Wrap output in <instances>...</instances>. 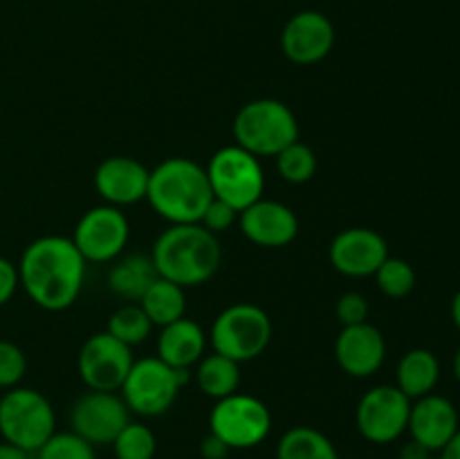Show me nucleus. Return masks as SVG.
Returning a JSON list of instances; mask_svg holds the SVG:
<instances>
[{
    "mask_svg": "<svg viewBox=\"0 0 460 459\" xmlns=\"http://www.w3.org/2000/svg\"><path fill=\"white\" fill-rule=\"evenodd\" d=\"M18 279L39 309L58 313L79 300L85 282V259L72 238L48 234L22 250Z\"/></svg>",
    "mask_w": 460,
    "mask_h": 459,
    "instance_id": "nucleus-1",
    "label": "nucleus"
},
{
    "mask_svg": "<svg viewBox=\"0 0 460 459\" xmlns=\"http://www.w3.org/2000/svg\"><path fill=\"white\" fill-rule=\"evenodd\" d=\"M151 259L160 277L182 288L200 286L209 282L220 268L218 237L200 223L169 225L155 238Z\"/></svg>",
    "mask_w": 460,
    "mask_h": 459,
    "instance_id": "nucleus-2",
    "label": "nucleus"
},
{
    "mask_svg": "<svg viewBox=\"0 0 460 459\" xmlns=\"http://www.w3.org/2000/svg\"><path fill=\"white\" fill-rule=\"evenodd\" d=\"M148 205L171 225L200 223L207 205L214 201L207 169L189 158L162 160L148 174Z\"/></svg>",
    "mask_w": 460,
    "mask_h": 459,
    "instance_id": "nucleus-3",
    "label": "nucleus"
},
{
    "mask_svg": "<svg viewBox=\"0 0 460 459\" xmlns=\"http://www.w3.org/2000/svg\"><path fill=\"white\" fill-rule=\"evenodd\" d=\"M299 120L281 99L263 97L247 102L234 117V138L252 156L277 158L299 140Z\"/></svg>",
    "mask_w": 460,
    "mask_h": 459,
    "instance_id": "nucleus-4",
    "label": "nucleus"
},
{
    "mask_svg": "<svg viewBox=\"0 0 460 459\" xmlns=\"http://www.w3.org/2000/svg\"><path fill=\"white\" fill-rule=\"evenodd\" d=\"M57 432V414L45 394L12 387L0 399V435L7 444L34 454Z\"/></svg>",
    "mask_w": 460,
    "mask_h": 459,
    "instance_id": "nucleus-5",
    "label": "nucleus"
},
{
    "mask_svg": "<svg viewBox=\"0 0 460 459\" xmlns=\"http://www.w3.org/2000/svg\"><path fill=\"white\" fill-rule=\"evenodd\" d=\"M189 369H173L157 356L135 360L121 385L126 408L139 417H162L173 408L180 390L189 382Z\"/></svg>",
    "mask_w": 460,
    "mask_h": 459,
    "instance_id": "nucleus-6",
    "label": "nucleus"
},
{
    "mask_svg": "<svg viewBox=\"0 0 460 459\" xmlns=\"http://www.w3.org/2000/svg\"><path fill=\"white\" fill-rule=\"evenodd\" d=\"M272 340V320L261 306L238 302L218 313L211 327V346L216 354L238 364L259 358Z\"/></svg>",
    "mask_w": 460,
    "mask_h": 459,
    "instance_id": "nucleus-7",
    "label": "nucleus"
},
{
    "mask_svg": "<svg viewBox=\"0 0 460 459\" xmlns=\"http://www.w3.org/2000/svg\"><path fill=\"white\" fill-rule=\"evenodd\" d=\"M205 169L214 198L232 205L238 214L263 198L265 174L261 160L238 144L218 148Z\"/></svg>",
    "mask_w": 460,
    "mask_h": 459,
    "instance_id": "nucleus-8",
    "label": "nucleus"
},
{
    "mask_svg": "<svg viewBox=\"0 0 460 459\" xmlns=\"http://www.w3.org/2000/svg\"><path fill=\"white\" fill-rule=\"evenodd\" d=\"M272 430L270 408L252 394H234L216 400L209 414V432L229 446V450H247L263 444Z\"/></svg>",
    "mask_w": 460,
    "mask_h": 459,
    "instance_id": "nucleus-9",
    "label": "nucleus"
},
{
    "mask_svg": "<svg viewBox=\"0 0 460 459\" xmlns=\"http://www.w3.org/2000/svg\"><path fill=\"white\" fill-rule=\"evenodd\" d=\"M128 237L130 225L121 207L103 202L81 216L70 238L85 264H108L121 256Z\"/></svg>",
    "mask_w": 460,
    "mask_h": 459,
    "instance_id": "nucleus-10",
    "label": "nucleus"
},
{
    "mask_svg": "<svg viewBox=\"0 0 460 459\" xmlns=\"http://www.w3.org/2000/svg\"><path fill=\"white\" fill-rule=\"evenodd\" d=\"M411 399L395 385H376L359 399L355 423L359 435L377 446L394 444L407 432Z\"/></svg>",
    "mask_w": 460,
    "mask_h": 459,
    "instance_id": "nucleus-11",
    "label": "nucleus"
},
{
    "mask_svg": "<svg viewBox=\"0 0 460 459\" xmlns=\"http://www.w3.org/2000/svg\"><path fill=\"white\" fill-rule=\"evenodd\" d=\"M133 363V349L108 331H102L90 336L81 345L76 356V372L88 390L119 392Z\"/></svg>",
    "mask_w": 460,
    "mask_h": 459,
    "instance_id": "nucleus-12",
    "label": "nucleus"
},
{
    "mask_svg": "<svg viewBox=\"0 0 460 459\" xmlns=\"http://www.w3.org/2000/svg\"><path fill=\"white\" fill-rule=\"evenodd\" d=\"M130 421V410L117 392H85L70 410L72 432L93 446H111Z\"/></svg>",
    "mask_w": 460,
    "mask_h": 459,
    "instance_id": "nucleus-13",
    "label": "nucleus"
},
{
    "mask_svg": "<svg viewBox=\"0 0 460 459\" xmlns=\"http://www.w3.org/2000/svg\"><path fill=\"white\" fill-rule=\"evenodd\" d=\"M335 48V25L314 9L296 12L281 32V50L288 61L296 66H314Z\"/></svg>",
    "mask_w": 460,
    "mask_h": 459,
    "instance_id": "nucleus-14",
    "label": "nucleus"
},
{
    "mask_svg": "<svg viewBox=\"0 0 460 459\" xmlns=\"http://www.w3.org/2000/svg\"><path fill=\"white\" fill-rule=\"evenodd\" d=\"M386 256V238L371 228L341 230L328 248L331 266L346 277H373Z\"/></svg>",
    "mask_w": 460,
    "mask_h": 459,
    "instance_id": "nucleus-15",
    "label": "nucleus"
},
{
    "mask_svg": "<svg viewBox=\"0 0 460 459\" xmlns=\"http://www.w3.org/2000/svg\"><path fill=\"white\" fill-rule=\"evenodd\" d=\"M243 237L261 248L290 246L299 234V219L288 205L270 198H259L238 214Z\"/></svg>",
    "mask_w": 460,
    "mask_h": 459,
    "instance_id": "nucleus-16",
    "label": "nucleus"
},
{
    "mask_svg": "<svg viewBox=\"0 0 460 459\" xmlns=\"http://www.w3.org/2000/svg\"><path fill=\"white\" fill-rule=\"evenodd\" d=\"M460 428L458 410L447 396L427 394L411 400L407 432L429 453H440Z\"/></svg>",
    "mask_w": 460,
    "mask_h": 459,
    "instance_id": "nucleus-17",
    "label": "nucleus"
},
{
    "mask_svg": "<svg viewBox=\"0 0 460 459\" xmlns=\"http://www.w3.org/2000/svg\"><path fill=\"white\" fill-rule=\"evenodd\" d=\"M151 171L130 156H111L94 171V189L106 205L126 207L146 201Z\"/></svg>",
    "mask_w": 460,
    "mask_h": 459,
    "instance_id": "nucleus-18",
    "label": "nucleus"
},
{
    "mask_svg": "<svg viewBox=\"0 0 460 459\" xmlns=\"http://www.w3.org/2000/svg\"><path fill=\"white\" fill-rule=\"evenodd\" d=\"M386 358V340L373 324L362 322L344 327L335 340V360L341 372L353 378H368Z\"/></svg>",
    "mask_w": 460,
    "mask_h": 459,
    "instance_id": "nucleus-19",
    "label": "nucleus"
},
{
    "mask_svg": "<svg viewBox=\"0 0 460 459\" xmlns=\"http://www.w3.org/2000/svg\"><path fill=\"white\" fill-rule=\"evenodd\" d=\"M207 354V333L196 320L180 318L162 327L157 358L173 369H191Z\"/></svg>",
    "mask_w": 460,
    "mask_h": 459,
    "instance_id": "nucleus-20",
    "label": "nucleus"
},
{
    "mask_svg": "<svg viewBox=\"0 0 460 459\" xmlns=\"http://www.w3.org/2000/svg\"><path fill=\"white\" fill-rule=\"evenodd\" d=\"M157 277L151 255L117 256L108 270V288L121 300L137 304Z\"/></svg>",
    "mask_w": 460,
    "mask_h": 459,
    "instance_id": "nucleus-21",
    "label": "nucleus"
},
{
    "mask_svg": "<svg viewBox=\"0 0 460 459\" xmlns=\"http://www.w3.org/2000/svg\"><path fill=\"white\" fill-rule=\"evenodd\" d=\"M440 381V363L434 351L418 349L407 351L400 358L398 372H395V387L402 392L407 399L416 400L420 396L431 394Z\"/></svg>",
    "mask_w": 460,
    "mask_h": 459,
    "instance_id": "nucleus-22",
    "label": "nucleus"
},
{
    "mask_svg": "<svg viewBox=\"0 0 460 459\" xmlns=\"http://www.w3.org/2000/svg\"><path fill=\"white\" fill-rule=\"evenodd\" d=\"M196 382L209 399L220 400L238 392L241 385V364L223 354H205L196 364Z\"/></svg>",
    "mask_w": 460,
    "mask_h": 459,
    "instance_id": "nucleus-23",
    "label": "nucleus"
},
{
    "mask_svg": "<svg viewBox=\"0 0 460 459\" xmlns=\"http://www.w3.org/2000/svg\"><path fill=\"white\" fill-rule=\"evenodd\" d=\"M144 309V313L148 315V320L153 322V327H166V324L175 322V320L184 318V310H187V295H184V288L178 284L169 282L164 277H157L151 284L146 292H144L142 300L137 302Z\"/></svg>",
    "mask_w": 460,
    "mask_h": 459,
    "instance_id": "nucleus-24",
    "label": "nucleus"
},
{
    "mask_svg": "<svg viewBox=\"0 0 460 459\" xmlns=\"http://www.w3.org/2000/svg\"><path fill=\"white\" fill-rule=\"evenodd\" d=\"M277 459H340V453L322 430L295 426L279 439Z\"/></svg>",
    "mask_w": 460,
    "mask_h": 459,
    "instance_id": "nucleus-25",
    "label": "nucleus"
},
{
    "mask_svg": "<svg viewBox=\"0 0 460 459\" xmlns=\"http://www.w3.org/2000/svg\"><path fill=\"white\" fill-rule=\"evenodd\" d=\"M106 331L133 349V346L146 342V338L151 336L153 331V322L148 320V315L144 313L142 306L130 302V304L119 306V309L111 315Z\"/></svg>",
    "mask_w": 460,
    "mask_h": 459,
    "instance_id": "nucleus-26",
    "label": "nucleus"
},
{
    "mask_svg": "<svg viewBox=\"0 0 460 459\" xmlns=\"http://www.w3.org/2000/svg\"><path fill=\"white\" fill-rule=\"evenodd\" d=\"M277 171L286 183L292 184H304L308 180L314 178L317 174V156H314L313 148L308 144H304L301 140L292 142L290 147L283 148L277 158Z\"/></svg>",
    "mask_w": 460,
    "mask_h": 459,
    "instance_id": "nucleus-27",
    "label": "nucleus"
},
{
    "mask_svg": "<svg viewBox=\"0 0 460 459\" xmlns=\"http://www.w3.org/2000/svg\"><path fill=\"white\" fill-rule=\"evenodd\" d=\"M111 446L115 459H153L157 453V436L144 423L128 421Z\"/></svg>",
    "mask_w": 460,
    "mask_h": 459,
    "instance_id": "nucleus-28",
    "label": "nucleus"
},
{
    "mask_svg": "<svg viewBox=\"0 0 460 459\" xmlns=\"http://www.w3.org/2000/svg\"><path fill=\"white\" fill-rule=\"evenodd\" d=\"M373 277H376L377 288L391 300L407 297L416 288V270L409 261L400 259V256H386L385 264L377 268Z\"/></svg>",
    "mask_w": 460,
    "mask_h": 459,
    "instance_id": "nucleus-29",
    "label": "nucleus"
},
{
    "mask_svg": "<svg viewBox=\"0 0 460 459\" xmlns=\"http://www.w3.org/2000/svg\"><path fill=\"white\" fill-rule=\"evenodd\" d=\"M36 459H97L94 446L76 432H54L39 450Z\"/></svg>",
    "mask_w": 460,
    "mask_h": 459,
    "instance_id": "nucleus-30",
    "label": "nucleus"
},
{
    "mask_svg": "<svg viewBox=\"0 0 460 459\" xmlns=\"http://www.w3.org/2000/svg\"><path fill=\"white\" fill-rule=\"evenodd\" d=\"M27 372V358L18 345L9 340H0V387L12 390L18 387Z\"/></svg>",
    "mask_w": 460,
    "mask_h": 459,
    "instance_id": "nucleus-31",
    "label": "nucleus"
},
{
    "mask_svg": "<svg viewBox=\"0 0 460 459\" xmlns=\"http://www.w3.org/2000/svg\"><path fill=\"white\" fill-rule=\"evenodd\" d=\"M337 320L341 322V327H353V324H362L368 320V302L367 297L359 295V292L350 291L337 300L335 304Z\"/></svg>",
    "mask_w": 460,
    "mask_h": 459,
    "instance_id": "nucleus-32",
    "label": "nucleus"
},
{
    "mask_svg": "<svg viewBox=\"0 0 460 459\" xmlns=\"http://www.w3.org/2000/svg\"><path fill=\"white\" fill-rule=\"evenodd\" d=\"M234 223H238V212L234 210L232 205H227L225 201H220V198H214V201L207 205L205 214H202L200 219L202 228H207L214 234L225 232V230L232 228Z\"/></svg>",
    "mask_w": 460,
    "mask_h": 459,
    "instance_id": "nucleus-33",
    "label": "nucleus"
},
{
    "mask_svg": "<svg viewBox=\"0 0 460 459\" xmlns=\"http://www.w3.org/2000/svg\"><path fill=\"white\" fill-rule=\"evenodd\" d=\"M21 286V279H18V266H13L12 261L0 256V306L7 304L13 297V292Z\"/></svg>",
    "mask_w": 460,
    "mask_h": 459,
    "instance_id": "nucleus-34",
    "label": "nucleus"
},
{
    "mask_svg": "<svg viewBox=\"0 0 460 459\" xmlns=\"http://www.w3.org/2000/svg\"><path fill=\"white\" fill-rule=\"evenodd\" d=\"M232 453L229 446L225 441H220L216 435H207L200 444V454L202 459H227V454Z\"/></svg>",
    "mask_w": 460,
    "mask_h": 459,
    "instance_id": "nucleus-35",
    "label": "nucleus"
},
{
    "mask_svg": "<svg viewBox=\"0 0 460 459\" xmlns=\"http://www.w3.org/2000/svg\"><path fill=\"white\" fill-rule=\"evenodd\" d=\"M431 454L429 450L425 448V446H420L418 441H407V444L402 446V450H400V459H429Z\"/></svg>",
    "mask_w": 460,
    "mask_h": 459,
    "instance_id": "nucleus-36",
    "label": "nucleus"
},
{
    "mask_svg": "<svg viewBox=\"0 0 460 459\" xmlns=\"http://www.w3.org/2000/svg\"><path fill=\"white\" fill-rule=\"evenodd\" d=\"M0 459H30V453L21 450L18 446L3 441V444H0Z\"/></svg>",
    "mask_w": 460,
    "mask_h": 459,
    "instance_id": "nucleus-37",
    "label": "nucleus"
},
{
    "mask_svg": "<svg viewBox=\"0 0 460 459\" xmlns=\"http://www.w3.org/2000/svg\"><path fill=\"white\" fill-rule=\"evenodd\" d=\"M440 459H460V428L447 446L440 450Z\"/></svg>",
    "mask_w": 460,
    "mask_h": 459,
    "instance_id": "nucleus-38",
    "label": "nucleus"
},
{
    "mask_svg": "<svg viewBox=\"0 0 460 459\" xmlns=\"http://www.w3.org/2000/svg\"><path fill=\"white\" fill-rule=\"evenodd\" d=\"M452 320H454V327L460 331V291L454 295V300H452Z\"/></svg>",
    "mask_w": 460,
    "mask_h": 459,
    "instance_id": "nucleus-39",
    "label": "nucleus"
},
{
    "mask_svg": "<svg viewBox=\"0 0 460 459\" xmlns=\"http://www.w3.org/2000/svg\"><path fill=\"white\" fill-rule=\"evenodd\" d=\"M454 376H456V381L460 382V346H458L456 356H454Z\"/></svg>",
    "mask_w": 460,
    "mask_h": 459,
    "instance_id": "nucleus-40",
    "label": "nucleus"
},
{
    "mask_svg": "<svg viewBox=\"0 0 460 459\" xmlns=\"http://www.w3.org/2000/svg\"><path fill=\"white\" fill-rule=\"evenodd\" d=\"M429 459H440V457H434V454H431V457Z\"/></svg>",
    "mask_w": 460,
    "mask_h": 459,
    "instance_id": "nucleus-41",
    "label": "nucleus"
}]
</instances>
